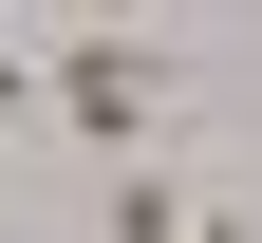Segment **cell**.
<instances>
[{"instance_id":"7a4b0ae2","label":"cell","mask_w":262,"mask_h":243,"mask_svg":"<svg viewBox=\"0 0 262 243\" xmlns=\"http://www.w3.org/2000/svg\"><path fill=\"white\" fill-rule=\"evenodd\" d=\"M94 243H206V187L187 168H94Z\"/></svg>"},{"instance_id":"6da1fadb","label":"cell","mask_w":262,"mask_h":243,"mask_svg":"<svg viewBox=\"0 0 262 243\" xmlns=\"http://www.w3.org/2000/svg\"><path fill=\"white\" fill-rule=\"evenodd\" d=\"M38 113L75 131L94 168H150V131H169V38H75V56L38 75Z\"/></svg>"},{"instance_id":"3957f363","label":"cell","mask_w":262,"mask_h":243,"mask_svg":"<svg viewBox=\"0 0 262 243\" xmlns=\"http://www.w3.org/2000/svg\"><path fill=\"white\" fill-rule=\"evenodd\" d=\"M19 113H38V75H19V56H0V131H19Z\"/></svg>"}]
</instances>
